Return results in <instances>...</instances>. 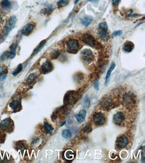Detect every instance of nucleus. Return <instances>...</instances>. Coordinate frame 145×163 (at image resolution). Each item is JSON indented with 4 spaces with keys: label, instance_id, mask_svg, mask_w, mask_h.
<instances>
[{
    "label": "nucleus",
    "instance_id": "26",
    "mask_svg": "<svg viewBox=\"0 0 145 163\" xmlns=\"http://www.w3.org/2000/svg\"><path fill=\"white\" fill-rule=\"evenodd\" d=\"M44 130L47 133H52L54 130V128L48 122H45L43 125Z\"/></svg>",
    "mask_w": 145,
    "mask_h": 163
},
{
    "label": "nucleus",
    "instance_id": "4",
    "mask_svg": "<svg viewBox=\"0 0 145 163\" xmlns=\"http://www.w3.org/2000/svg\"><path fill=\"white\" fill-rule=\"evenodd\" d=\"M82 60L86 64H89L93 61L95 58L94 54L91 49H83L80 53Z\"/></svg>",
    "mask_w": 145,
    "mask_h": 163
},
{
    "label": "nucleus",
    "instance_id": "34",
    "mask_svg": "<svg viewBox=\"0 0 145 163\" xmlns=\"http://www.w3.org/2000/svg\"><path fill=\"white\" fill-rule=\"evenodd\" d=\"M84 107L85 108L88 109L90 107V100L89 98H86L84 101Z\"/></svg>",
    "mask_w": 145,
    "mask_h": 163
},
{
    "label": "nucleus",
    "instance_id": "38",
    "mask_svg": "<svg viewBox=\"0 0 145 163\" xmlns=\"http://www.w3.org/2000/svg\"><path fill=\"white\" fill-rule=\"evenodd\" d=\"M122 34V31L121 30H118V31L114 32L112 35H113V36L114 37L119 36L121 35Z\"/></svg>",
    "mask_w": 145,
    "mask_h": 163
},
{
    "label": "nucleus",
    "instance_id": "27",
    "mask_svg": "<svg viewBox=\"0 0 145 163\" xmlns=\"http://www.w3.org/2000/svg\"><path fill=\"white\" fill-rule=\"evenodd\" d=\"M62 136L66 139H70L72 137V134L69 130L64 129L62 132Z\"/></svg>",
    "mask_w": 145,
    "mask_h": 163
},
{
    "label": "nucleus",
    "instance_id": "32",
    "mask_svg": "<svg viewBox=\"0 0 145 163\" xmlns=\"http://www.w3.org/2000/svg\"><path fill=\"white\" fill-rule=\"evenodd\" d=\"M10 58V51H4L0 56V60L4 61Z\"/></svg>",
    "mask_w": 145,
    "mask_h": 163
},
{
    "label": "nucleus",
    "instance_id": "3",
    "mask_svg": "<svg viewBox=\"0 0 145 163\" xmlns=\"http://www.w3.org/2000/svg\"><path fill=\"white\" fill-rule=\"evenodd\" d=\"M16 22L17 18L15 15H13L8 18L6 22L3 30V37L6 36L11 30L14 28Z\"/></svg>",
    "mask_w": 145,
    "mask_h": 163
},
{
    "label": "nucleus",
    "instance_id": "6",
    "mask_svg": "<svg viewBox=\"0 0 145 163\" xmlns=\"http://www.w3.org/2000/svg\"><path fill=\"white\" fill-rule=\"evenodd\" d=\"M13 121L10 118L3 120L0 122V129L3 131L11 132L13 130Z\"/></svg>",
    "mask_w": 145,
    "mask_h": 163
},
{
    "label": "nucleus",
    "instance_id": "1",
    "mask_svg": "<svg viewBox=\"0 0 145 163\" xmlns=\"http://www.w3.org/2000/svg\"><path fill=\"white\" fill-rule=\"evenodd\" d=\"M80 98L81 95L76 91H68L63 97V103L65 106L74 105Z\"/></svg>",
    "mask_w": 145,
    "mask_h": 163
},
{
    "label": "nucleus",
    "instance_id": "19",
    "mask_svg": "<svg viewBox=\"0 0 145 163\" xmlns=\"http://www.w3.org/2000/svg\"><path fill=\"white\" fill-rule=\"evenodd\" d=\"M115 63L114 62H112L110 66L108 71L107 72V74H106V79H105V85H107V84L109 83V80L110 77L112 73V71L114 70V68H115Z\"/></svg>",
    "mask_w": 145,
    "mask_h": 163
},
{
    "label": "nucleus",
    "instance_id": "21",
    "mask_svg": "<svg viewBox=\"0 0 145 163\" xmlns=\"http://www.w3.org/2000/svg\"><path fill=\"white\" fill-rule=\"evenodd\" d=\"M46 43H47V40H42L40 43L37 46L35 49L33 51V53H32V55H35L38 54V53L40 52L42 49L44 47V46L46 45Z\"/></svg>",
    "mask_w": 145,
    "mask_h": 163
},
{
    "label": "nucleus",
    "instance_id": "16",
    "mask_svg": "<svg viewBox=\"0 0 145 163\" xmlns=\"http://www.w3.org/2000/svg\"><path fill=\"white\" fill-rule=\"evenodd\" d=\"M86 115V111L85 110L82 109L79 111L77 115H75V117L77 122L82 123L85 119Z\"/></svg>",
    "mask_w": 145,
    "mask_h": 163
},
{
    "label": "nucleus",
    "instance_id": "39",
    "mask_svg": "<svg viewBox=\"0 0 145 163\" xmlns=\"http://www.w3.org/2000/svg\"><path fill=\"white\" fill-rule=\"evenodd\" d=\"M112 3L115 6H118L120 3L121 0H112Z\"/></svg>",
    "mask_w": 145,
    "mask_h": 163
},
{
    "label": "nucleus",
    "instance_id": "35",
    "mask_svg": "<svg viewBox=\"0 0 145 163\" xmlns=\"http://www.w3.org/2000/svg\"><path fill=\"white\" fill-rule=\"evenodd\" d=\"M6 135L5 133L0 131V144L3 143L5 141Z\"/></svg>",
    "mask_w": 145,
    "mask_h": 163
},
{
    "label": "nucleus",
    "instance_id": "7",
    "mask_svg": "<svg viewBox=\"0 0 145 163\" xmlns=\"http://www.w3.org/2000/svg\"><path fill=\"white\" fill-rule=\"evenodd\" d=\"M54 66L50 61L47 60L40 66V71L43 74H47L53 71Z\"/></svg>",
    "mask_w": 145,
    "mask_h": 163
},
{
    "label": "nucleus",
    "instance_id": "31",
    "mask_svg": "<svg viewBox=\"0 0 145 163\" xmlns=\"http://www.w3.org/2000/svg\"><path fill=\"white\" fill-rule=\"evenodd\" d=\"M1 5L2 8H4V9H7L10 6L11 3L9 0H3L1 2Z\"/></svg>",
    "mask_w": 145,
    "mask_h": 163
},
{
    "label": "nucleus",
    "instance_id": "14",
    "mask_svg": "<svg viewBox=\"0 0 145 163\" xmlns=\"http://www.w3.org/2000/svg\"><path fill=\"white\" fill-rule=\"evenodd\" d=\"M34 28H35V26L33 24L31 23L27 24L22 29V34L26 36H29L33 32Z\"/></svg>",
    "mask_w": 145,
    "mask_h": 163
},
{
    "label": "nucleus",
    "instance_id": "23",
    "mask_svg": "<svg viewBox=\"0 0 145 163\" xmlns=\"http://www.w3.org/2000/svg\"><path fill=\"white\" fill-rule=\"evenodd\" d=\"M84 74L81 72L77 73L74 76V80L77 84L81 83L84 80Z\"/></svg>",
    "mask_w": 145,
    "mask_h": 163
},
{
    "label": "nucleus",
    "instance_id": "10",
    "mask_svg": "<svg viewBox=\"0 0 145 163\" xmlns=\"http://www.w3.org/2000/svg\"><path fill=\"white\" fill-rule=\"evenodd\" d=\"M123 99L124 103L126 106L133 105L135 104L136 102L135 96L134 94L131 92H128L125 94Z\"/></svg>",
    "mask_w": 145,
    "mask_h": 163
},
{
    "label": "nucleus",
    "instance_id": "25",
    "mask_svg": "<svg viewBox=\"0 0 145 163\" xmlns=\"http://www.w3.org/2000/svg\"><path fill=\"white\" fill-rule=\"evenodd\" d=\"M37 77V74L36 73H31L29 75L26 79V83L27 85L31 84L36 79Z\"/></svg>",
    "mask_w": 145,
    "mask_h": 163
},
{
    "label": "nucleus",
    "instance_id": "37",
    "mask_svg": "<svg viewBox=\"0 0 145 163\" xmlns=\"http://www.w3.org/2000/svg\"><path fill=\"white\" fill-rule=\"evenodd\" d=\"M94 87L96 91H99V82L98 80H96L94 83Z\"/></svg>",
    "mask_w": 145,
    "mask_h": 163
},
{
    "label": "nucleus",
    "instance_id": "11",
    "mask_svg": "<svg viewBox=\"0 0 145 163\" xmlns=\"http://www.w3.org/2000/svg\"><path fill=\"white\" fill-rule=\"evenodd\" d=\"M129 143L128 137L125 135H122L119 136L116 141V145L119 149H123L127 146Z\"/></svg>",
    "mask_w": 145,
    "mask_h": 163
},
{
    "label": "nucleus",
    "instance_id": "18",
    "mask_svg": "<svg viewBox=\"0 0 145 163\" xmlns=\"http://www.w3.org/2000/svg\"><path fill=\"white\" fill-rule=\"evenodd\" d=\"M134 48V44L131 41H128L124 44L123 49L125 52L129 53L132 51Z\"/></svg>",
    "mask_w": 145,
    "mask_h": 163
},
{
    "label": "nucleus",
    "instance_id": "36",
    "mask_svg": "<svg viewBox=\"0 0 145 163\" xmlns=\"http://www.w3.org/2000/svg\"><path fill=\"white\" fill-rule=\"evenodd\" d=\"M16 147L18 150H22V149H24L25 148V145L22 141L20 142V143H17Z\"/></svg>",
    "mask_w": 145,
    "mask_h": 163
},
{
    "label": "nucleus",
    "instance_id": "40",
    "mask_svg": "<svg viewBox=\"0 0 145 163\" xmlns=\"http://www.w3.org/2000/svg\"><path fill=\"white\" fill-rule=\"evenodd\" d=\"M66 123V121H64V122H62L61 125V127H62V126H63V125H65Z\"/></svg>",
    "mask_w": 145,
    "mask_h": 163
},
{
    "label": "nucleus",
    "instance_id": "41",
    "mask_svg": "<svg viewBox=\"0 0 145 163\" xmlns=\"http://www.w3.org/2000/svg\"><path fill=\"white\" fill-rule=\"evenodd\" d=\"M96 0H88L89 1L91 2H93L96 1Z\"/></svg>",
    "mask_w": 145,
    "mask_h": 163
},
{
    "label": "nucleus",
    "instance_id": "15",
    "mask_svg": "<svg viewBox=\"0 0 145 163\" xmlns=\"http://www.w3.org/2000/svg\"><path fill=\"white\" fill-rule=\"evenodd\" d=\"M74 152L72 150H68L66 151L63 155V158L67 161H72L75 158Z\"/></svg>",
    "mask_w": 145,
    "mask_h": 163
},
{
    "label": "nucleus",
    "instance_id": "8",
    "mask_svg": "<svg viewBox=\"0 0 145 163\" xmlns=\"http://www.w3.org/2000/svg\"><path fill=\"white\" fill-rule=\"evenodd\" d=\"M67 47L69 51L72 53L78 51L80 48V44L78 40L74 39H72L68 40L67 43Z\"/></svg>",
    "mask_w": 145,
    "mask_h": 163
},
{
    "label": "nucleus",
    "instance_id": "9",
    "mask_svg": "<svg viewBox=\"0 0 145 163\" xmlns=\"http://www.w3.org/2000/svg\"><path fill=\"white\" fill-rule=\"evenodd\" d=\"M93 121L97 126H101L106 121L105 115L102 112H97L93 115Z\"/></svg>",
    "mask_w": 145,
    "mask_h": 163
},
{
    "label": "nucleus",
    "instance_id": "20",
    "mask_svg": "<svg viewBox=\"0 0 145 163\" xmlns=\"http://www.w3.org/2000/svg\"><path fill=\"white\" fill-rule=\"evenodd\" d=\"M7 73H8L7 69L2 65L0 66V82L3 81L5 80Z\"/></svg>",
    "mask_w": 145,
    "mask_h": 163
},
{
    "label": "nucleus",
    "instance_id": "33",
    "mask_svg": "<svg viewBox=\"0 0 145 163\" xmlns=\"http://www.w3.org/2000/svg\"><path fill=\"white\" fill-rule=\"evenodd\" d=\"M92 130V128L91 125L89 124H86L84 127L82 129V131L86 133H89Z\"/></svg>",
    "mask_w": 145,
    "mask_h": 163
},
{
    "label": "nucleus",
    "instance_id": "30",
    "mask_svg": "<svg viewBox=\"0 0 145 163\" xmlns=\"http://www.w3.org/2000/svg\"><path fill=\"white\" fill-rule=\"evenodd\" d=\"M70 1V0H60L58 2L57 4L59 7L63 8V7H65L66 6L68 5Z\"/></svg>",
    "mask_w": 145,
    "mask_h": 163
},
{
    "label": "nucleus",
    "instance_id": "28",
    "mask_svg": "<svg viewBox=\"0 0 145 163\" xmlns=\"http://www.w3.org/2000/svg\"><path fill=\"white\" fill-rule=\"evenodd\" d=\"M19 105V101L17 99H16V100H13L12 102H11L9 104V106L12 109L14 110H16L17 108Z\"/></svg>",
    "mask_w": 145,
    "mask_h": 163
},
{
    "label": "nucleus",
    "instance_id": "13",
    "mask_svg": "<svg viewBox=\"0 0 145 163\" xmlns=\"http://www.w3.org/2000/svg\"><path fill=\"white\" fill-rule=\"evenodd\" d=\"M125 120L124 115L123 112L119 111L114 115L113 121L115 125H120Z\"/></svg>",
    "mask_w": 145,
    "mask_h": 163
},
{
    "label": "nucleus",
    "instance_id": "2",
    "mask_svg": "<svg viewBox=\"0 0 145 163\" xmlns=\"http://www.w3.org/2000/svg\"><path fill=\"white\" fill-rule=\"evenodd\" d=\"M82 40L85 44L93 48H100V44L96 40L95 37L90 34L86 33L83 35Z\"/></svg>",
    "mask_w": 145,
    "mask_h": 163
},
{
    "label": "nucleus",
    "instance_id": "17",
    "mask_svg": "<svg viewBox=\"0 0 145 163\" xmlns=\"http://www.w3.org/2000/svg\"><path fill=\"white\" fill-rule=\"evenodd\" d=\"M17 46H18V44L17 43H13L10 46V59H13L15 57Z\"/></svg>",
    "mask_w": 145,
    "mask_h": 163
},
{
    "label": "nucleus",
    "instance_id": "12",
    "mask_svg": "<svg viewBox=\"0 0 145 163\" xmlns=\"http://www.w3.org/2000/svg\"><path fill=\"white\" fill-rule=\"evenodd\" d=\"M100 106L103 108L107 109L111 108L114 105L113 99L110 96H107L102 98L100 101Z\"/></svg>",
    "mask_w": 145,
    "mask_h": 163
},
{
    "label": "nucleus",
    "instance_id": "42",
    "mask_svg": "<svg viewBox=\"0 0 145 163\" xmlns=\"http://www.w3.org/2000/svg\"><path fill=\"white\" fill-rule=\"evenodd\" d=\"M79 1H80V0H75V4H76V3H78V2Z\"/></svg>",
    "mask_w": 145,
    "mask_h": 163
},
{
    "label": "nucleus",
    "instance_id": "22",
    "mask_svg": "<svg viewBox=\"0 0 145 163\" xmlns=\"http://www.w3.org/2000/svg\"><path fill=\"white\" fill-rule=\"evenodd\" d=\"M61 54L60 50L58 49L52 50L49 53V58L51 60H56L59 58Z\"/></svg>",
    "mask_w": 145,
    "mask_h": 163
},
{
    "label": "nucleus",
    "instance_id": "43",
    "mask_svg": "<svg viewBox=\"0 0 145 163\" xmlns=\"http://www.w3.org/2000/svg\"><path fill=\"white\" fill-rule=\"evenodd\" d=\"M2 20V18L1 15H0V23H1V22Z\"/></svg>",
    "mask_w": 145,
    "mask_h": 163
},
{
    "label": "nucleus",
    "instance_id": "29",
    "mask_svg": "<svg viewBox=\"0 0 145 163\" xmlns=\"http://www.w3.org/2000/svg\"><path fill=\"white\" fill-rule=\"evenodd\" d=\"M23 69V64H22V63L19 64L18 66H17V67L16 69H15V70L13 72V75L14 76H16L17 75H18L20 72L22 71Z\"/></svg>",
    "mask_w": 145,
    "mask_h": 163
},
{
    "label": "nucleus",
    "instance_id": "5",
    "mask_svg": "<svg viewBox=\"0 0 145 163\" xmlns=\"http://www.w3.org/2000/svg\"><path fill=\"white\" fill-rule=\"evenodd\" d=\"M98 35L102 40L107 41L109 38L108 25L106 22H102L99 25Z\"/></svg>",
    "mask_w": 145,
    "mask_h": 163
},
{
    "label": "nucleus",
    "instance_id": "24",
    "mask_svg": "<svg viewBox=\"0 0 145 163\" xmlns=\"http://www.w3.org/2000/svg\"><path fill=\"white\" fill-rule=\"evenodd\" d=\"M93 20V17L90 16H86L81 19V23L83 25L88 26L90 24Z\"/></svg>",
    "mask_w": 145,
    "mask_h": 163
}]
</instances>
